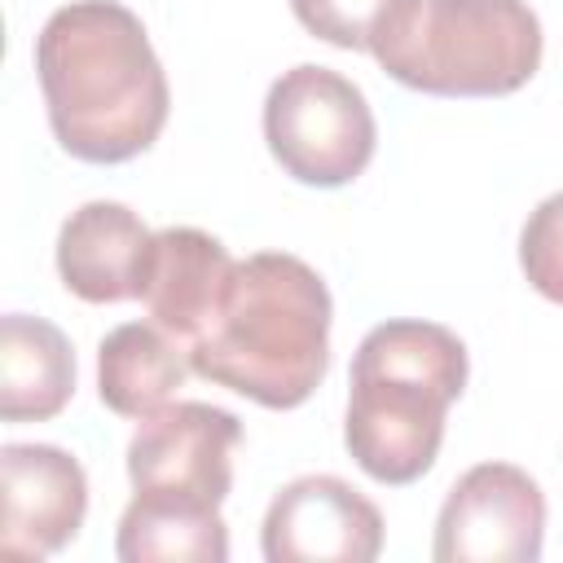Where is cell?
Returning <instances> with one entry per match:
<instances>
[{
    "mask_svg": "<svg viewBox=\"0 0 563 563\" xmlns=\"http://www.w3.org/2000/svg\"><path fill=\"white\" fill-rule=\"evenodd\" d=\"M268 563H369L383 550V515L339 475L290 479L264 515Z\"/></svg>",
    "mask_w": 563,
    "mask_h": 563,
    "instance_id": "8",
    "label": "cell"
},
{
    "mask_svg": "<svg viewBox=\"0 0 563 563\" xmlns=\"http://www.w3.org/2000/svg\"><path fill=\"white\" fill-rule=\"evenodd\" d=\"M242 444V422L229 409L202 400H176L141 418L128 440V479L136 493L176 497L194 506H216L233 488V449Z\"/></svg>",
    "mask_w": 563,
    "mask_h": 563,
    "instance_id": "6",
    "label": "cell"
},
{
    "mask_svg": "<svg viewBox=\"0 0 563 563\" xmlns=\"http://www.w3.org/2000/svg\"><path fill=\"white\" fill-rule=\"evenodd\" d=\"M391 4L396 0H290L299 26L334 48H369Z\"/></svg>",
    "mask_w": 563,
    "mask_h": 563,
    "instance_id": "16",
    "label": "cell"
},
{
    "mask_svg": "<svg viewBox=\"0 0 563 563\" xmlns=\"http://www.w3.org/2000/svg\"><path fill=\"white\" fill-rule=\"evenodd\" d=\"M4 532L9 554H57L66 550L88 515V475L75 453L57 444H4Z\"/></svg>",
    "mask_w": 563,
    "mask_h": 563,
    "instance_id": "9",
    "label": "cell"
},
{
    "mask_svg": "<svg viewBox=\"0 0 563 563\" xmlns=\"http://www.w3.org/2000/svg\"><path fill=\"white\" fill-rule=\"evenodd\" d=\"M330 290L312 264L260 251L233 264L207 330L185 347L189 369L264 409L303 405L330 369Z\"/></svg>",
    "mask_w": 563,
    "mask_h": 563,
    "instance_id": "2",
    "label": "cell"
},
{
    "mask_svg": "<svg viewBox=\"0 0 563 563\" xmlns=\"http://www.w3.org/2000/svg\"><path fill=\"white\" fill-rule=\"evenodd\" d=\"M369 53L431 97H510L541 66V22L528 0H396Z\"/></svg>",
    "mask_w": 563,
    "mask_h": 563,
    "instance_id": "4",
    "label": "cell"
},
{
    "mask_svg": "<svg viewBox=\"0 0 563 563\" xmlns=\"http://www.w3.org/2000/svg\"><path fill=\"white\" fill-rule=\"evenodd\" d=\"M35 75L57 145L79 163L145 154L172 110L141 18L114 0L62 4L35 35Z\"/></svg>",
    "mask_w": 563,
    "mask_h": 563,
    "instance_id": "1",
    "label": "cell"
},
{
    "mask_svg": "<svg viewBox=\"0 0 563 563\" xmlns=\"http://www.w3.org/2000/svg\"><path fill=\"white\" fill-rule=\"evenodd\" d=\"M233 264L238 260L224 251V242L202 229H189V224L158 229L145 264L141 303L176 343L189 347L216 317L229 290Z\"/></svg>",
    "mask_w": 563,
    "mask_h": 563,
    "instance_id": "11",
    "label": "cell"
},
{
    "mask_svg": "<svg viewBox=\"0 0 563 563\" xmlns=\"http://www.w3.org/2000/svg\"><path fill=\"white\" fill-rule=\"evenodd\" d=\"M519 268L537 295L563 303V189L541 198L537 211H528L519 233Z\"/></svg>",
    "mask_w": 563,
    "mask_h": 563,
    "instance_id": "15",
    "label": "cell"
},
{
    "mask_svg": "<svg viewBox=\"0 0 563 563\" xmlns=\"http://www.w3.org/2000/svg\"><path fill=\"white\" fill-rule=\"evenodd\" d=\"M466 343L435 321H383L352 356L343 444L378 484H413L431 471L444 413L466 387Z\"/></svg>",
    "mask_w": 563,
    "mask_h": 563,
    "instance_id": "3",
    "label": "cell"
},
{
    "mask_svg": "<svg viewBox=\"0 0 563 563\" xmlns=\"http://www.w3.org/2000/svg\"><path fill=\"white\" fill-rule=\"evenodd\" d=\"M114 554L123 563H224L229 528L216 506H194L176 497L136 493L119 519Z\"/></svg>",
    "mask_w": 563,
    "mask_h": 563,
    "instance_id": "14",
    "label": "cell"
},
{
    "mask_svg": "<svg viewBox=\"0 0 563 563\" xmlns=\"http://www.w3.org/2000/svg\"><path fill=\"white\" fill-rule=\"evenodd\" d=\"M75 391V347L70 339L26 312L0 321V418L4 422H48L66 409Z\"/></svg>",
    "mask_w": 563,
    "mask_h": 563,
    "instance_id": "12",
    "label": "cell"
},
{
    "mask_svg": "<svg viewBox=\"0 0 563 563\" xmlns=\"http://www.w3.org/2000/svg\"><path fill=\"white\" fill-rule=\"evenodd\" d=\"M545 541V497L510 462L471 466L444 497L431 554L440 563H532Z\"/></svg>",
    "mask_w": 563,
    "mask_h": 563,
    "instance_id": "7",
    "label": "cell"
},
{
    "mask_svg": "<svg viewBox=\"0 0 563 563\" xmlns=\"http://www.w3.org/2000/svg\"><path fill=\"white\" fill-rule=\"evenodd\" d=\"M154 233L123 202H84L57 233V277L84 303L141 299Z\"/></svg>",
    "mask_w": 563,
    "mask_h": 563,
    "instance_id": "10",
    "label": "cell"
},
{
    "mask_svg": "<svg viewBox=\"0 0 563 563\" xmlns=\"http://www.w3.org/2000/svg\"><path fill=\"white\" fill-rule=\"evenodd\" d=\"M264 141L282 172L312 189L356 180L374 158V110L365 92L330 66H290L264 97Z\"/></svg>",
    "mask_w": 563,
    "mask_h": 563,
    "instance_id": "5",
    "label": "cell"
},
{
    "mask_svg": "<svg viewBox=\"0 0 563 563\" xmlns=\"http://www.w3.org/2000/svg\"><path fill=\"white\" fill-rule=\"evenodd\" d=\"M189 374V352L158 321H123L97 347V396L119 418L158 413Z\"/></svg>",
    "mask_w": 563,
    "mask_h": 563,
    "instance_id": "13",
    "label": "cell"
}]
</instances>
